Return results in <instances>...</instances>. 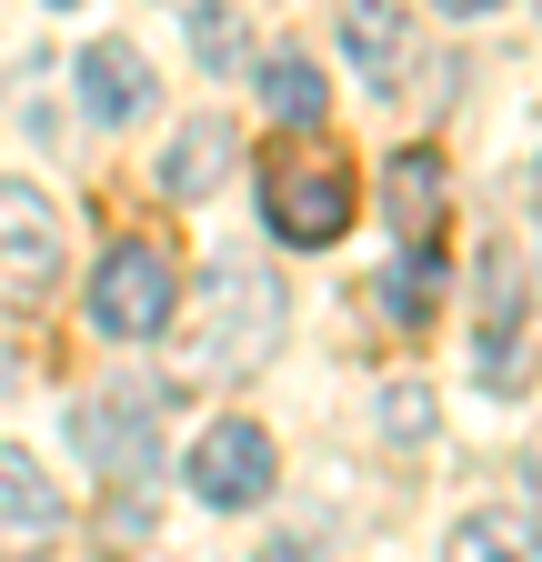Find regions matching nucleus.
Instances as JSON below:
<instances>
[{
	"instance_id": "f257e3e1",
	"label": "nucleus",
	"mask_w": 542,
	"mask_h": 562,
	"mask_svg": "<svg viewBox=\"0 0 542 562\" xmlns=\"http://www.w3.org/2000/svg\"><path fill=\"white\" fill-rule=\"evenodd\" d=\"M271 341H282V281L261 261H212L201 281V322L181 341V382H241L251 362H271Z\"/></svg>"
},
{
	"instance_id": "f03ea898",
	"label": "nucleus",
	"mask_w": 542,
	"mask_h": 562,
	"mask_svg": "<svg viewBox=\"0 0 542 562\" xmlns=\"http://www.w3.org/2000/svg\"><path fill=\"white\" fill-rule=\"evenodd\" d=\"M261 211L292 251H331L352 232V161L342 151H271L261 161Z\"/></svg>"
},
{
	"instance_id": "7ed1b4c3",
	"label": "nucleus",
	"mask_w": 542,
	"mask_h": 562,
	"mask_svg": "<svg viewBox=\"0 0 542 562\" xmlns=\"http://www.w3.org/2000/svg\"><path fill=\"white\" fill-rule=\"evenodd\" d=\"M171 312H181V271H171V251H151V241H111L101 271H91V331H101V341H151V331H171Z\"/></svg>"
},
{
	"instance_id": "20e7f679",
	"label": "nucleus",
	"mask_w": 542,
	"mask_h": 562,
	"mask_svg": "<svg viewBox=\"0 0 542 562\" xmlns=\"http://www.w3.org/2000/svg\"><path fill=\"white\" fill-rule=\"evenodd\" d=\"M60 292V211L31 181H0V312H41Z\"/></svg>"
},
{
	"instance_id": "39448f33",
	"label": "nucleus",
	"mask_w": 542,
	"mask_h": 562,
	"mask_svg": "<svg viewBox=\"0 0 542 562\" xmlns=\"http://www.w3.org/2000/svg\"><path fill=\"white\" fill-rule=\"evenodd\" d=\"M271 482H282V472H271V432H261V422H212V432L191 442V492L212 513H251Z\"/></svg>"
},
{
	"instance_id": "423d86ee",
	"label": "nucleus",
	"mask_w": 542,
	"mask_h": 562,
	"mask_svg": "<svg viewBox=\"0 0 542 562\" xmlns=\"http://www.w3.org/2000/svg\"><path fill=\"white\" fill-rule=\"evenodd\" d=\"M71 442L91 452V472H111V482H142V472H151V392H131V382L91 392V402L71 412Z\"/></svg>"
},
{
	"instance_id": "0eeeda50",
	"label": "nucleus",
	"mask_w": 542,
	"mask_h": 562,
	"mask_svg": "<svg viewBox=\"0 0 542 562\" xmlns=\"http://www.w3.org/2000/svg\"><path fill=\"white\" fill-rule=\"evenodd\" d=\"M60 532H71V503H60V482H50L31 452L0 442V552H41V542H60Z\"/></svg>"
},
{
	"instance_id": "6e6552de",
	"label": "nucleus",
	"mask_w": 542,
	"mask_h": 562,
	"mask_svg": "<svg viewBox=\"0 0 542 562\" xmlns=\"http://www.w3.org/2000/svg\"><path fill=\"white\" fill-rule=\"evenodd\" d=\"M342 50L372 91H402L413 81V11L402 0H342Z\"/></svg>"
},
{
	"instance_id": "1a4fd4ad",
	"label": "nucleus",
	"mask_w": 542,
	"mask_h": 562,
	"mask_svg": "<svg viewBox=\"0 0 542 562\" xmlns=\"http://www.w3.org/2000/svg\"><path fill=\"white\" fill-rule=\"evenodd\" d=\"M71 81H81V111L111 121V131H121V121H142V111L161 101V91H151V60L131 50V41H91V50L71 60Z\"/></svg>"
},
{
	"instance_id": "9d476101",
	"label": "nucleus",
	"mask_w": 542,
	"mask_h": 562,
	"mask_svg": "<svg viewBox=\"0 0 542 562\" xmlns=\"http://www.w3.org/2000/svg\"><path fill=\"white\" fill-rule=\"evenodd\" d=\"M483 281H493V322H483V372L512 392L522 382V271H512V251H493L483 261Z\"/></svg>"
},
{
	"instance_id": "9b49d317",
	"label": "nucleus",
	"mask_w": 542,
	"mask_h": 562,
	"mask_svg": "<svg viewBox=\"0 0 542 562\" xmlns=\"http://www.w3.org/2000/svg\"><path fill=\"white\" fill-rule=\"evenodd\" d=\"M222 171H232V121H191L171 151H161V191H171V201L222 191Z\"/></svg>"
},
{
	"instance_id": "f8f14e48",
	"label": "nucleus",
	"mask_w": 542,
	"mask_h": 562,
	"mask_svg": "<svg viewBox=\"0 0 542 562\" xmlns=\"http://www.w3.org/2000/svg\"><path fill=\"white\" fill-rule=\"evenodd\" d=\"M392 222H402V241H432L442 232V161L432 151H402L392 161Z\"/></svg>"
},
{
	"instance_id": "ddd939ff",
	"label": "nucleus",
	"mask_w": 542,
	"mask_h": 562,
	"mask_svg": "<svg viewBox=\"0 0 542 562\" xmlns=\"http://www.w3.org/2000/svg\"><path fill=\"white\" fill-rule=\"evenodd\" d=\"M261 101H271V121H292V131H312V121L331 111V81H321L312 60H292V50H282V60L261 70Z\"/></svg>"
},
{
	"instance_id": "4468645a",
	"label": "nucleus",
	"mask_w": 542,
	"mask_h": 562,
	"mask_svg": "<svg viewBox=\"0 0 542 562\" xmlns=\"http://www.w3.org/2000/svg\"><path fill=\"white\" fill-rule=\"evenodd\" d=\"M442 562H532V532L512 513H462L452 542H442Z\"/></svg>"
},
{
	"instance_id": "2eb2a0df",
	"label": "nucleus",
	"mask_w": 542,
	"mask_h": 562,
	"mask_svg": "<svg viewBox=\"0 0 542 562\" xmlns=\"http://www.w3.org/2000/svg\"><path fill=\"white\" fill-rule=\"evenodd\" d=\"M432 302H442V261H432V241H413V251L392 261V322H402V331H422Z\"/></svg>"
},
{
	"instance_id": "dca6fc26",
	"label": "nucleus",
	"mask_w": 542,
	"mask_h": 562,
	"mask_svg": "<svg viewBox=\"0 0 542 562\" xmlns=\"http://www.w3.org/2000/svg\"><path fill=\"white\" fill-rule=\"evenodd\" d=\"M382 422H392V442H422V432H432V392H422V382H392Z\"/></svg>"
},
{
	"instance_id": "f3484780",
	"label": "nucleus",
	"mask_w": 542,
	"mask_h": 562,
	"mask_svg": "<svg viewBox=\"0 0 542 562\" xmlns=\"http://www.w3.org/2000/svg\"><path fill=\"white\" fill-rule=\"evenodd\" d=\"M191 41H201V60H232V50H241V31H232L222 0H191Z\"/></svg>"
},
{
	"instance_id": "a211bd4d",
	"label": "nucleus",
	"mask_w": 542,
	"mask_h": 562,
	"mask_svg": "<svg viewBox=\"0 0 542 562\" xmlns=\"http://www.w3.org/2000/svg\"><path fill=\"white\" fill-rule=\"evenodd\" d=\"M251 562H312V542H261Z\"/></svg>"
},
{
	"instance_id": "6ab92c4d",
	"label": "nucleus",
	"mask_w": 542,
	"mask_h": 562,
	"mask_svg": "<svg viewBox=\"0 0 542 562\" xmlns=\"http://www.w3.org/2000/svg\"><path fill=\"white\" fill-rule=\"evenodd\" d=\"M432 11H452V21H483V11H503V0H432Z\"/></svg>"
},
{
	"instance_id": "aec40b11",
	"label": "nucleus",
	"mask_w": 542,
	"mask_h": 562,
	"mask_svg": "<svg viewBox=\"0 0 542 562\" xmlns=\"http://www.w3.org/2000/svg\"><path fill=\"white\" fill-rule=\"evenodd\" d=\"M532 211H542V161H532Z\"/></svg>"
},
{
	"instance_id": "412c9836",
	"label": "nucleus",
	"mask_w": 542,
	"mask_h": 562,
	"mask_svg": "<svg viewBox=\"0 0 542 562\" xmlns=\"http://www.w3.org/2000/svg\"><path fill=\"white\" fill-rule=\"evenodd\" d=\"M50 11H81V0H50Z\"/></svg>"
}]
</instances>
